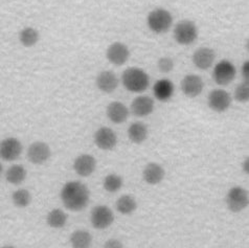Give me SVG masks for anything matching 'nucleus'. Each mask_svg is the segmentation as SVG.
<instances>
[{
	"instance_id": "obj_1",
	"label": "nucleus",
	"mask_w": 249,
	"mask_h": 248,
	"mask_svg": "<svg viewBox=\"0 0 249 248\" xmlns=\"http://www.w3.org/2000/svg\"><path fill=\"white\" fill-rule=\"evenodd\" d=\"M89 199L90 192L84 183L80 181L67 182L61 190V200L69 211H83L88 205Z\"/></svg>"
},
{
	"instance_id": "obj_2",
	"label": "nucleus",
	"mask_w": 249,
	"mask_h": 248,
	"mask_svg": "<svg viewBox=\"0 0 249 248\" xmlns=\"http://www.w3.org/2000/svg\"><path fill=\"white\" fill-rule=\"evenodd\" d=\"M122 83L124 87L130 92L141 93L148 89L150 78L148 73L142 68L131 67L123 72Z\"/></svg>"
},
{
	"instance_id": "obj_3",
	"label": "nucleus",
	"mask_w": 249,
	"mask_h": 248,
	"mask_svg": "<svg viewBox=\"0 0 249 248\" xmlns=\"http://www.w3.org/2000/svg\"><path fill=\"white\" fill-rule=\"evenodd\" d=\"M173 17L171 13L164 9H155L147 17V24L149 29L155 34L167 33L172 26Z\"/></svg>"
},
{
	"instance_id": "obj_4",
	"label": "nucleus",
	"mask_w": 249,
	"mask_h": 248,
	"mask_svg": "<svg viewBox=\"0 0 249 248\" xmlns=\"http://www.w3.org/2000/svg\"><path fill=\"white\" fill-rule=\"evenodd\" d=\"M174 37L177 43L181 45H191L198 38V29L191 20H182L178 22L174 30Z\"/></svg>"
},
{
	"instance_id": "obj_5",
	"label": "nucleus",
	"mask_w": 249,
	"mask_h": 248,
	"mask_svg": "<svg viewBox=\"0 0 249 248\" xmlns=\"http://www.w3.org/2000/svg\"><path fill=\"white\" fill-rule=\"evenodd\" d=\"M236 67L228 60H222L215 66L213 71V79L218 85L225 86L236 78Z\"/></svg>"
},
{
	"instance_id": "obj_6",
	"label": "nucleus",
	"mask_w": 249,
	"mask_h": 248,
	"mask_svg": "<svg viewBox=\"0 0 249 248\" xmlns=\"http://www.w3.org/2000/svg\"><path fill=\"white\" fill-rule=\"evenodd\" d=\"M90 220L95 230H106L114 222V213L107 205H98L92 209Z\"/></svg>"
},
{
	"instance_id": "obj_7",
	"label": "nucleus",
	"mask_w": 249,
	"mask_h": 248,
	"mask_svg": "<svg viewBox=\"0 0 249 248\" xmlns=\"http://www.w3.org/2000/svg\"><path fill=\"white\" fill-rule=\"evenodd\" d=\"M226 203L228 209L233 213H239L246 209L249 203L248 192L242 187H233L227 193Z\"/></svg>"
},
{
	"instance_id": "obj_8",
	"label": "nucleus",
	"mask_w": 249,
	"mask_h": 248,
	"mask_svg": "<svg viewBox=\"0 0 249 248\" xmlns=\"http://www.w3.org/2000/svg\"><path fill=\"white\" fill-rule=\"evenodd\" d=\"M22 143L16 137H6L0 142V158L4 161H14L22 153Z\"/></svg>"
},
{
	"instance_id": "obj_9",
	"label": "nucleus",
	"mask_w": 249,
	"mask_h": 248,
	"mask_svg": "<svg viewBox=\"0 0 249 248\" xmlns=\"http://www.w3.org/2000/svg\"><path fill=\"white\" fill-rule=\"evenodd\" d=\"M51 155V148L44 142H35L27 149V159L34 164L45 163Z\"/></svg>"
},
{
	"instance_id": "obj_10",
	"label": "nucleus",
	"mask_w": 249,
	"mask_h": 248,
	"mask_svg": "<svg viewBox=\"0 0 249 248\" xmlns=\"http://www.w3.org/2000/svg\"><path fill=\"white\" fill-rule=\"evenodd\" d=\"M231 105V96L224 89H215L209 95V106L213 111L222 113Z\"/></svg>"
},
{
	"instance_id": "obj_11",
	"label": "nucleus",
	"mask_w": 249,
	"mask_h": 248,
	"mask_svg": "<svg viewBox=\"0 0 249 248\" xmlns=\"http://www.w3.org/2000/svg\"><path fill=\"white\" fill-rule=\"evenodd\" d=\"M94 143L101 150L110 151L115 148L117 143V136L111 128L102 127L95 131Z\"/></svg>"
},
{
	"instance_id": "obj_12",
	"label": "nucleus",
	"mask_w": 249,
	"mask_h": 248,
	"mask_svg": "<svg viewBox=\"0 0 249 248\" xmlns=\"http://www.w3.org/2000/svg\"><path fill=\"white\" fill-rule=\"evenodd\" d=\"M203 88V80L197 74L185 75L181 81V90L188 98H196L201 94Z\"/></svg>"
},
{
	"instance_id": "obj_13",
	"label": "nucleus",
	"mask_w": 249,
	"mask_h": 248,
	"mask_svg": "<svg viewBox=\"0 0 249 248\" xmlns=\"http://www.w3.org/2000/svg\"><path fill=\"white\" fill-rule=\"evenodd\" d=\"M106 56L110 63L121 66L128 61L130 57V51L127 45H124V43L114 42L108 47Z\"/></svg>"
},
{
	"instance_id": "obj_14",
	"label": "nucleus",
	"mask_w": 249,
	"mask_h": 248,
	"mask_svg": "<svg viewBox=\"0 0 249 248\" xmlns=\"http://www.w3.org/2000/svg\"><path fill=\"white\" fill-rule=\"evenodd\" d=\"M75 173L81 177H88L93 174L96 169V160L92 155L82 154L75 158L73 162Z\"/></svg>"
},
{
	"instance_id": "obj_15",
	"label": "nucleus",
	"mask_w": 249,
	"mask_h": 248,
	"mask_svg": "<svg viewBox=\"0 0 249 248\" xmlns=\"http://www.w3.org/2000/svg\"><path fill=\"white\" fill-rule=\"evenodd\" d=\"M216 59L215 51L210 47H200L193 54V63L199 70H209Z\"/></svg>"
},
{
	"instance_id": "obj_16",
	"label": "nucleus",
	"mask_w": 249,
	"mask_h": 248,
	"mask_svg": "<svg viewBox=\"0 0 249 248\" xmlns=\"http://www.w3.org/2000/svg\"><path fill=\"white\" fill-rule=\"evenodd\" d=\"M154 101L148 95H141L135 98L131 104V111L138 118H144L154 111Z\"/></svg>"
},
{
	"instance_id": "obj_17",
	"label": "nucleus",
	"mask_w": 249,
	"mask_h": 248,
	"mask_svg": "<svg viewBox=\"0 0 249 248\" xmlns=\"http://www.w3.org/2000/svg\"><path fill=\"white\" fill-rule=\"evenodd\" d=\"M119 78L117 75L110 71H104L99 73L95 80L96 87H98L102 92L105 93H111L119 86Z\"/></svg>"
},
{
	"instance_id": "obj_18",
	"label": "nucleus",
	"mask_w": 249,
	"mask_h": 248,
	"mask_svg": "<svg viewBox=\"0 0 249 248\" xmlns=\"http://www.w3.org/2000/svg\"><path fill=\"white\" fill-rule=\"evenodd\" d=\"M107 116L114 124H123L129 118V109L121 102H112L107 107Z\"/></svg>"
},
{
	"instance_id": "obj_19",
	"label": "nucleus",
	"mask_w": 249,
	"mask_h": 248,
	"mask_svg": "<svg viewBox=\"0 0 249 248\" xmlns=\"http://www.w3.org/2000/svg\"><path fill=\"white\" fill-rule=\"evenodd\" d=\"M175 87L173 82L168 79H161L158 80L153 87V93L154 96L160 102H168L172 99L173 94H174Z\"/></svg>"
},
{
	"instance_id": "obj_20",
	"label": "nucleus",
	"mask_w": 249,
	"mask_h": 248,
	"mask_svg": "<svg viewBox=\"0 0 249 248\" xmlns=\"http://www.w3.org/2000/svg\"><path fill=\"white\" fill-rule=\"evenodd\" d=\"M165 175V172L160 164L151 162L148 163L143 169L142 177L143 180L151 185L160 183Z\"/></svg>"
},
{
	"instance_id": "obj_21",
	"label": "nucleus",
	"mask_w": 249,
	"mask_h": 248,
	"mask_svg": "<svg viewBox=\"0 0 249 248\" xmlns=\"http://www.w3.org/2000/svg\"><path fill=\"white\" fill-rule=\"evenodd\" d=\"M128 137L133 143L141 144L148 139V127L142 122L131 124L128 128Z\"/></svg>"
},
{
	"instance_id": "obj_22",
	"label": "nucleus",
	"mask_w": 249,
	"mask_h": 248,
	"mask_svg": "<svg viewBox=\"0 0 249 248\" xmlns=\"http://www.w3.org/2000/svg\"><path fill=\"white\" fill-rule=\"evenodd\" d=\"M26 169L21 164H13L5 173L6 181L14 185L21 184L26 178Z\"/></svg>"
},
{
	"instance_id": "obj_23",
	"label": "nucleus",
	"mask_w": 249,
	"mask_h": 248,
	"mask_svg": "<svg viewBox=\"0 0 249 248\" xmlns=\"http://www.w3.org/2000/svg\"><path fill=\"white\" fill-rule=\"evenodd\" d=\"M71 244L72 248H90L92 244V236L87 230H78L71 233Z\"/></svg>"
},
{
	"instance_id": "obj_24",
	"label": "nucleus",
	"mask_w": 249,
	"mask_h": 248,
	"mask_svg": "<svg viewBox=\"0 0 249 248\" xmlns=\"http://www.w3.org/2000/svg\"><path fill=\"white\" fill-rule=\"evenodd\" d=\"M46 223L52 229H63L67 223V215L60 209L52 210L46 216Z\"/></svg>"
},
{
	"instance_id": "obj_25",
	"label": "nucleus",
	"mask_w": 249,
	"mask_h": 248,
	"mask_svg": "<svg viewBox=\"0 0 249 248\" xmlns=\"http://www.w3.org/2000/svg\"><path fill=\"white\" fill-rule=\"evenodd\" d=\"M39 32L34 27L27 26L19 33V42L24 47H33L38 43Z\"/></svg>"
},
{
	"instance_id": "obj_26",
	"label": "nucleus",
	"mask_w": 249,
	"mask_h": 248,
	"mask_svg": "<svg viewBox=\"0 0 249 248\" xmlns=\"http://www.w3.org/2000/svg\"><path fill=\"white\" fill-rule=\"evenodd\" d=\"M137 209V202L135 198L131 195H123L116 201V210L122 215H130Z\"/></svg>"
},
{
	"instance_id": "obj_27",
	"label": "nucleus",
	"mask_w": 249,
	"mask_h": 248,
	"mask_svg": "<svg viewBox=\"0 0 249 248\" xmlns=\"http://www.w3.org/2000/svg\"><path fill=\"white\" fill-rule=\"evenodd\" d=\"M12 201L14 205L20 209L27 208L31 204L32 201V195L31 193L25 189H19L13 193L12 195Z\"/></svg>"
},
{
	"instance_id": "obj_28",
	"label": "nucleus",
	"mask_w": 249,
	"mask_h": 248,
	"mask_svg": "<svg viewBox=\"0 0 249 248\" xmlns=\"http://www.w3.org/2000/svg\"><path fill=\"white\" fill-rule=\"evenodd\" d=\"M123 178L117 174H109L103 181L104 190L108 193H116L119 192L123 187Z\"/></svg>"
},
{
	"instance_id": "obj_29",
	"label": "nucleus",
	"mask_w": 249,
	"mask_h": 248,
	"mask_svg": "<svg viewBox=\"0 0 249 248\" xmlns=\"http://www.w3.org/2000/svg\"><path fill=\"white\" fill-rule=\"evenodd\" d=\"M234 98L240 103H246L249 101V84L248 81L241 83L234 90Z\"/></svg>"
},
{
	"instance_id": "obj_30",
	"label": "nucleus",
	"mask_w": 249,
	"mask_h": 248,
	"mask_svg": "<svg viewBox=\"0 0 249 248\" xmlns=\"http://www.w3.org/2000/svg\"><path fill=\"white\" fill-rule=\"evenodd\" d=\"M174 68V62L171 58L164 57V58H160L158 61V70L160 71L161 72L168 73L170 71H173Z\"/></svg>"
},
{
	"instance_id": "obj_31",
	"label": "nucleus",
	"mask_w": 249,
	"mask_h": 248,
	"mask_svg": "<svg viewBox=\"0 0 249 248\" xmlns=\"http://www.w3.org/2000/svg\"><path fill=\"white\" fill-rule=\"evenodd\" d=\"M103 248H124L123 243L117 239H109L103 245Z\"/></svg>"
},
{
	"instance_id": "obj_32",
	"label": "nucleus",
	"mask_w": 249,
	"mask_h": 248,
	"mask_svg": "<svg viewBox=\"0 0 249 248\" xmlns=\"http://www.w3.org/2000/svg\"><path fill=\"white\" fill-rule=\"evenodd\" d=\"M242 74H243V78L245 81H248L249 79V61H246L245 63L242 66Z\"/></svg>"
},
{
	"instance_id": "obj_33",
	"label": "nucleus",
	"mask_w": 249,
	"mask_h": 248,
	"mask_svg": "<svg viewBox=\"0 0 249 248\" xmlns=\"http://www.w3.org/2000/svg\"><path fill=\"white\" fill-rule=\"evenodd\" d=\"M248 163H249V159H248V158H246L245 161L243 162V168H244L245 173H247V174H248V172H249V169H248Z\"/></svg>"
},
{
	"instance_id": "obj_34",
	"label": "nucleus",
	"mask_w": 249,
	"mask_h": 248,
	"mask_svg": "<svg viewBox=\"0 0 249 248\" xmlns=\"http://www.w3.org/2000/svg\"><path fill=\"white\" fill-rule=\"evenodd\" d=\"M0 248H16V247H15V246H13V245H4V246L0 247Z\"/></svg>"
},
{
	"instance_id": "obj_35",
	"label": "nucleus",
	"mask_w": 249,
	"mask_h": 248,
	"mask_svg": "<svg viewBox=\"0 0 249 248\" xmlns=\"http://www.w3.org/2000/svg\"><path fill=\"white\" fill-rule=\"evenodd\" d=\"M1 172H2V165L0 163V175H1Z\"/></svg>"
}]
</instances>
